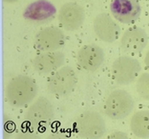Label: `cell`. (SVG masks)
<instances>
[{"mask_svg": "<svg viewBox=\"0 0 149 139\" xmlns=\"http://www.w3.org/2000/svg\"><path fill=\"white\" fill-rule=\"evenodd\" d=\"M144 64L146 66V68L149 70V50L147 51V53L145 54V57H144Z\"/></svg>", "mask_w": 149, "mask_h": 139, "instance_id": "18", "label": "cell"}, {"mask_svg": "<svg viewBox=\"0 0 149 139\" xmlns=\"http://www.w3.org/2000/svg\"><path fill=\"white\" fill-rule=\"evenodd\" d=\"M26 121L33 128H40L50 124L55 117V110L48 98L41 96L30 106L26 112Z\"/></svg>", "mask_w": 149, "mask_h": 139, "instance_id": "6", "label": "cell"}, {"mask_svg": "<svg viewBox=\"0 0 149 139\" xmlns=\"http://www.w3.org/2000/svg\"><path fill=\"white\" fill-rule=\"evenodd\" d=\"M56 13V7L48 0H36L30 3L23 12L24 18L31 22L44 24L51 21Z\"/></svg>", "mask_w": 149, "mask_h": 139, "instance_id": "13", "label": "cell"}, {"mask_svg": "<svg viewBox=\"0 0 149 139\" xmlns=\"http://www.w3.org/2000/svg\"><path fill=\"white\" fill-rule=\"evenodd\" d=\"M77 76L71 66L63 65L55 71L47 81V90L57 97L68 96L76 88Z\"/></svg>", "mask_w": 149, "mask_h": 139, "instance_id": "2", "label": "cell"}, {"mask_svg": "<svg viewBox=\"0 0 149 139\" xmlns=\"http://www.w3.org/2000/svg\"><path fill=\"white\" fill-rule=\"evenodd\" d=\"M109 138H128V134L123 133V131H114L113 133H111L109 135Z\"/></svg>", "mask_w": 149, "mask_h": 139, "instance_id": "17", "label": "cell"}, {"mask_svg": "<svg viewBox=\"0 0 149 139\" xmlns=\"http://www.w3.org/2000/svg\"><path fill=\"white\" fill-rule=\"evenodd\" d=\"M93 29L101 41L109 43L118 39L120 34V25L107 13H101L95 18Z\"/></svg>", "mask_w": 149, "mask_h": 139, "instance_id": "11", "label": "cell"}, {"mask_svg": "<svg viewBox=\"0 0 149 139\" xmlns=\"http://www.w3.org/2000/svg\"><path fill=\"white\" fill-rule=\"evenodd\" d=\"M5 3H9V4H12V3H15V2H17L19 1V0H3Z\"/></svg>", "mask_w": 149, "mask_h": 139, "instance_id": "19", "label": "cell"}, {"mask_svg": "<svg viewBox=\"0 0 149 139\" xmlns=\"http://www.w3.org/2000/svg\"><path fill=\"white\" fill-rule=\"evenodd\" d=\"M65 55L60 51H47L33 58L32 65L38 74L54 73L63 66Z\"/></svg>", "mask_w": 149, "mask_h": 139, "instance_id": "14", "label": "cell"}, {"mask_svg": "<svg viewBox=\"0 0 149 139\" xmlns=\"http://www.w3.org/2000/svg\"><path fill=\"white\" fill-rule=\"evenodd\" d=\"M104 62V51L96 44H87L77 51V62L81 69L94 72L102 65Z\"/></svg>", "mask_w": 149, "mask_h": 139, "instance_id": "10", "label": "cell"}, {"mask_svg": "<svg viewBox=\"0 0 149 139\" xmlns=\"http://www.w3.org/2000/svg\"><path fill=\"white\" fill-rule=\"evenodd\" d=\"M110 12L117 21L132 24L140 18L141 8L138 0H112Z\"/></svg>", "mask_w": 149, "mask_h": 139, "instance_id": "8", "label": "cell"}, {"mask_svg": "<svg viewBox=\"0 0 149 139\" xmlns=\"http://www.w3.org/2000/svg\"><path fill=\"white\" fill-rule=\"evenodd\" d=\"M136 90L141 99L149 102V73H143L137 78Z\"/></svg>", "mask_w": 149, "mask_h": 139, "instance_id": "16", "label": "cell"}, {"mask_svg": "<svg viewBox=\"0 0 149 139\" xmlns=\"http://www.w3.org/2000/svg\"><path fill=\"white\" fill-rule=\"evenodd\" d=\"M135 107L133 97L124 89H115L105 101L104 111L113 120H120L128 117Z\"/></svg>", "mask_w": 149, "mask_h": 139, "instance_id": "3", "label": "cell"}, {"mask_svg": "<svg viewBox=\"0 0 149 139\" xmlns=\"http://www.w3.org/2000/svg\"><path fill=\"white\" fill-rule=\"evenodd\" d=\"M65 43V35L57 27H46L41 29L36 35L35 45L38 50L47 52V51H57L63 47Z\"/></svg>", "mask_w": 149, "mask_h": 139, "instance_id": "9", "label": "cell"}, {"mask_svg": "<svg viewBox=\"0 0 149 139\" xmlns=\"http://www.w3.org/2000/svg\"><path fill=\"white\" fill-rule=\"evenodd\" d=\"M130 130L136 137L149 138V111L140 110L130 120Z\"/></svg>", "mask_w": 149, "mask_h": 139, "instance_id": "15", "label": "cell"}, {"mask_svg": "<svg viewBox=\"0 0 149 139\" xmlns=\"http://www.w3.org/2000/svg\"><path fill=\"white\" fill-rule=\"evenodd\" d=\"M38 87L36 81L27 75H18L10 81L5 88L7 102L15 107L31 104L36 97Z\"/></svg>", "mask_w": 149, "mask_h": 139, "instance_id": "1", "label": "cell"}, {"mask_svg": "<svg viewBox=\"0 0 149 139\" xmlns=\"http://www.w3.org/2000/svg\"><path fill=\"white\" fill-rule=\"evenodd\" d=\"M148 43L146 32L140 27L134 26L127 29L120 39V49L124 53L137 55L145 49Z\"/></svg>", "mask_w": 149, "mask_h": 139, "instance_id": "12", "label": "cell"}, {"mask_svg": "<svg viewBox=\"0 0 149 139\" xmlns=\"http://www.w3.org/2000/svg\"><path fill=\"white\" fill-rule=\"evenodd\" d=\"M57 18L60 26L64 30L74 32L79 29L83 24L85 19V11L83 7L77 3L68 2L61 6Z\"/></svg>", "mask_w": 149, "mask_h": 139, "instance_id": "7", "label": "cell"}, {"mask_svg": "<svg viewBox=\"0 0 149 139\" xmlns=\"http://www.w3.org/2000/svg\"><path fill=\"white\" fill-rule=\"evenodd\" d=\"M141 62L129 56H120L112 64V77L115 83L120 86H128L140 75Z\"/></svg>", "mask_w": 149, "mask_h": 139, "instance_id": "5", "label": "cell"}, {"mask_svg": "<svg viewBox=\"0 0 149 139\" xmlns=\"http://www.w3.org/2000/svg\"><path fill=\"white\" fill-rule=\"evenodd\" d=\"M77 131L82 138H101L106 133L105 122L97 111L87 110L77 117L76 122Z\"/></svg>", "mask_w": 149, "mask_h": 139, "instance_id": "4", "label": "cell"}]
</instances>
